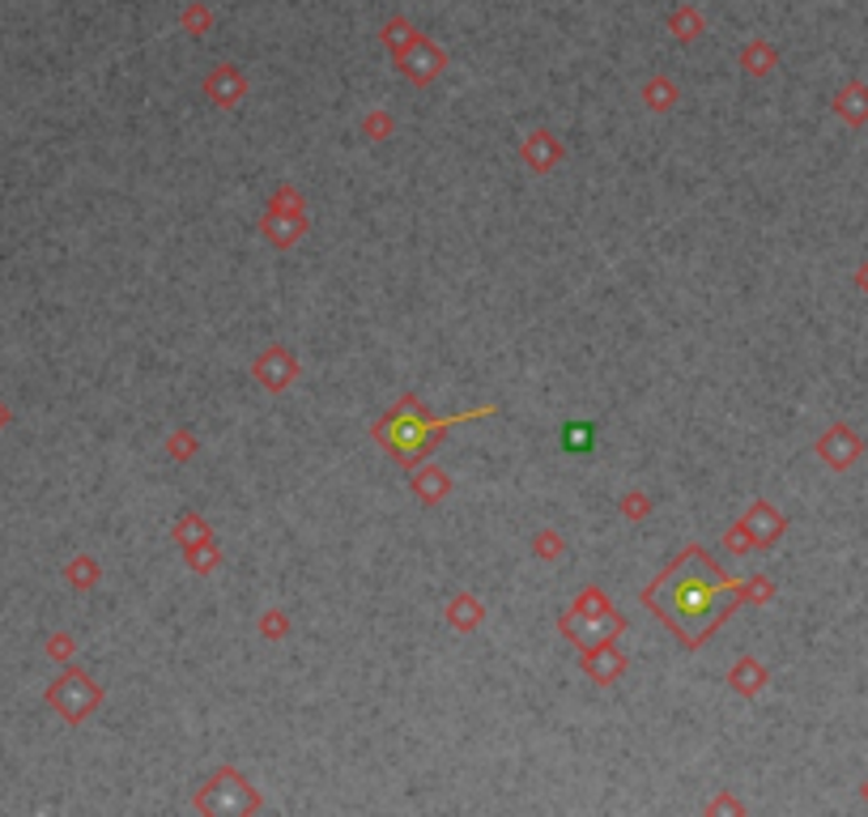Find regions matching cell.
<instances>
[{"label": "cell", "instance_id": "6da1fadb", "mask_svg": "<svg viewBox=\"0 0 868 817\" xmlns=\"http://www.w3.org/2000/svg\"><path fill=\"white\" fill-rule=\"evenodd\" d=\"M736 592H741L736 579H724L699 549H690L678 567L660 575V583L651 588L648 600L651 609L664 618V627H673L690 648H699L706 630L728 613Z\"/></svg>", "mask_w": 868, "mask_h": 817}, {"label": "cell", "instance_id": "7a4b0ae2", "mask_svg": "<svg viewBox=\"0 0 868 817\" xmlns=\"http://www.w3.org/2000/svg\"><path fill=\"white\" fill-rule=\"evenodd\" d=\"M461 417L464 413H456V417H438V422H434V417H417L413 408H401V413L383 426V443H388V447H392V452H396L405 464H413L417 456H426V443H431L434 431L456 426Z\"/></svg>", "mask_w": 868, "mask_h": 817}, {"label": "cell", "instance_id": "3957f363", "mask_svg": "<svg viewBox=\"0 0 868 817\" xmlns=\"http://www.w3.org/2000/svg\"><path fill=\"white\" fill-rule=\"evenodd\" d=\"M567 443H570V452H588V431H583V426H579V431L570 426V431H567Z\"/></svg>", "mask_w": 868, "mask_h": 817}]
</instances>
